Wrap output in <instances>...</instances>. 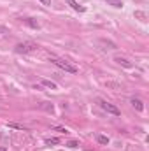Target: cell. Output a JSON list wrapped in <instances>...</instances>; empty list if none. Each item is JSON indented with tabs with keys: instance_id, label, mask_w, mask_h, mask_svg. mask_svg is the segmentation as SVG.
I'll return each mask as SVG.
<instances>
[{
	"instance_id": "12",
	"label": "cell",
	"mask_w": 149,
	"mask_h": 151,
	"mask_svg": "<svg viewBox=\"0 0 149 151\" xmlns=\"http://www.w3.org/2000/svg\"><path fill=\"white\" fill-rule=\"evenodd\" d=\"M97 141H98L100 144H109V137H105V135H100V134H97Z\"/></svg>"
},
{
	"instance_id": "2",
	"label": "cell",
	"mask_w": 149,
	"mask_h": 151,
	"mask_svg": "<svg viewBox=\"0 0 149 151\" xmlns=\"http://www.w3.org/2000/svg\"><path fill=\"white\" fill-rule=\"evenodd\" d=\"M39 46L33 44V42H19V44L14 48L16 53H32V51H37Z\"/></svg>"
},
{
	"instance_id": "9",
	"label": "cell",
	"mask_w": 149,
	"mask_h": 151,
	"mask_svg": "<svg viewBox=\"0 0 149 151\" xmlns=\"http://www.w3.org/2000/svg\"><path fill=\"white\" fill-rule=\"evenodd\" d=\"M105 2H107L109 5H112V7H116V9H121V7H123L121 0H105Z\"/></svg>"
},
{
	"instance_id": "6",
	"label": "cell",
	"mask_w": 149,
	"mask_h": 151,
	"mask_svg": "<svg viewBox=\"0 0 149 151\" xmlns=\"http://www.w3.org/2000/svg\"><path fill=\"white\" fill-rule=\"evenodd\" d=\"M67 4L74 9V11H77V12H84V11H86V7H82V5H79L77 2H76V0H67Z\"/></svg>"
},
{
	"instance_id": "3",
	"label": "cell",
	"mask_w": 149,
	"mask_h": 151,
	"mask_svg": "<svg viewBox=\"0 0 149 151\" xmlns=\"http://www.w3.org/2000/svg\"><path fill=\"white\" fill-rule=\"evenodd\" d=\"M100 105H102L103 111H107V113H111V114H114V116H119V114H121V111L118 109L114 104H111V102H103V100H100Z\"/></svg>"
},
{
	"instance_id": "1",
	"label": "cell",
	"mask_w": 149,
	"mask_h": 151,
	"mask_svg": "<svg viewBox=\"0 0 149 151\" xmlns=\"http://www.w3.org/2000/svg\"><path fill=\"white\" fill-rule=\"evenodd\" d=\"M51 61L54 63L56 67L63 69V70H65V72H70V74H76V72H77V69H76L74 65H70L69 61H65V60H61V58H54V56H51Z\"/></svg>"
},
{
	"instance_id": "4",
	"label": "cell",
	"mask_w": 149,
	"mask_h": 151,
	"mask_svg": "<svg viewBox=\"0 0 149 151\" xmlns=\"http://www.w3.org/2000/svg\"><path fill=\"white\" fill-rule=\"evenodd\" d=\"M23 23H27L30 28H35V30H39V28H40L39 21H37V19H33V18H25V19H23Z\"/></svg>"
},
{
	"instance_id": "7",
	"label": "cell",
	"mask_w": 149,
	"mask_h": 151,
	"mask_svg": "<svg viewBox=\"0 0 149 151\" xmlns=\"http://www.w3.org/2000/svg\"><path fill=\"white\" fill-rule=\"evenodd\" d=\"M132 105L135 107V109H137L139 113H140V111H144V104H142V100H140V98H135V97H133V98H132Z\"/></svg>"
},
{
	"instance_id": "17",
	"label": "cell",
	"mask_w": 149,
	"mask_h": 151,
	"mask_svg": "<svg viewBox=\"0 0 149 151\" xmlns=\"http://www.w3.org/2000/svg\"><path fill=\"white\" fill-rule=\"evenodd\" d=\"M0 33H7V28H5V27H2V25H0Z\"/></svg>"
},
{
	"instance_id": "10",
	"label": "cell",
	"mask_w": 149,
	"mask_h": 151,
	"mask_svg": "<svg viewBox=\"0 0 149 151\" xmlns=\"http://www.w3.org/2000/svg\"><path fill=\"white\" fill-rule=\"evenodd\" d=\"M42 84H44L46 88H51V90H56V88H58L56 83H53V81H49V79H42Z\"/></svg>"
},
{
	"instance_id": "11",
	"label": "cell",
	"mask_w": 149,
	"mask_h": 151,
	"mask_svg": "<svg viewBox=\"0 0 149 151\" xmlns=\"http://www.w3.org/2000/svg\"><path fill=\"white\" fill-rule=\"evenodd\" d=\"M46 144H48V146H56V144H60V139H58V137H51V139H46Z\"/></svg>"
},
{
	"instance_id": "15",
	"label": "cell",
	"mask_w": 149,
	"mask_h": 151,
	"mask_svg": "<svg viewBox=\"0 0 149 151\" xmlns=\"http://www.w3.org/2000/svg\"><path fill=\"white\" fill-rule=\"evenodd\" d=\"M67 146H69V148H77L79 144H77L76 141H69V142H67Z\"/></svg>"
},
{
	"instance_id": "16",
	"label": "cell",
	"mask_w": 149,
	"mask_h": 151,
	"mask_svg": "<svg viewBox=\"0 0 149 151\" xmlns=\"http://www.w3.org/2000/svg\"><path fill=\"white\" fill-rule=\"evenodd\" d=\"M42 5H51V0H40Z\"/></svg>"
},
{
	"instance_id": "18",
	"label": "cell",
	"mask_w": 149,
	"mask_h": 151,
	"mask_svg": "<svg viewBox=\"0 0 149 151\" xmlns=\"http://www.w3.org/2000/svg\"><path fill=\"white\" fill-rule=\"evenodd\" d=\"M0 151H7V149H5V148H4V146H0Z\"/></svg>"
},
{
	"instance_id": "14",
	"label": "cell",
	"mask_w": 149,
	"mask_h": 151,
	"mask_svg": "<svg viewBox=\"0 0 149 151\" xmlns=\"http://www.w3.org/2000/svg\"><path fill=\"white\" fill-rule=\"evenodd\" d=\"M53 130H56V132H61V134H67V132H69L67 128H63V126H53Z\"/></svg>"
},
{
	"instance_id": "5",
	"label": "cell",
	"mask_w": 149,
	"mask_h": 151,
	"mask_svg": "<svg viewBox=\"0 0 149 151\" xmlns=\"http://www.w3.org/2000/svg\"><path fill=\"white\" fill-rule=\"evenodd\" d=\"M114 61L119 63V65H123V67H126V69H132V67H133V63H132L130 60H126V58H119V56H118Z\"/></svg>"
},
{
	"instance_id": "8",
	"label": "cell",
	"mask_w": 149,
	"mask_h": 151,
	"mask_svg": "<svg viewBox=\"0 0 149 151\" xmlns=\"http://www.w3.org/2000/svg\"><path fill=\"white\" fill-rule=\"evenodd\" d=\"M7 126H9V128H16V130H27V126H25V125H21V123H14V121H9Z\"/></svg>"
},
{
	"instance_id": "13",
	"label": "cell",
	"mask_w": 149,
	"mask_h": 151,
	"mask_svg": "<svg viewBox=\"0 0 149 151\" xmlns=\"http://www.w3.org/2000/svg\"><path fill=\"white\" fill-rule=\"evenodd\" d=\"M133 14H135V18H139V19H142V21H146V12H142V11H135Z\"/></svg>"
}]
</instances>
